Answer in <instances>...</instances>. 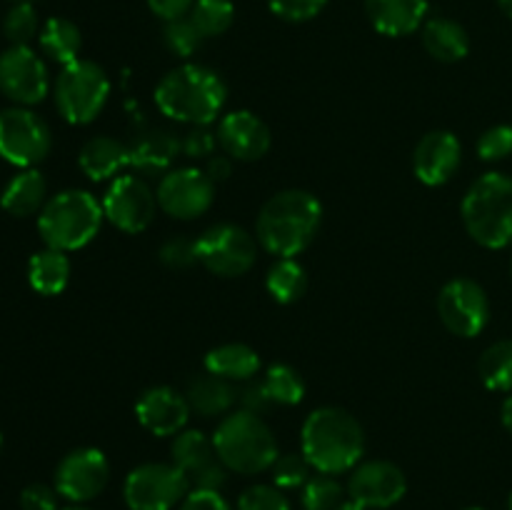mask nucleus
Segmentation results:
<instances>
[{"label":"nucleus","mask_w":512,"mask_h":510,"mask_svg":"<svg viewBox=\"0 0 512 510\" xmlns=\"http://www.w3.org/2000/svg\"><path fill=\"white\" fill-rule=\"evenodd\" d=\"M193 5H195V0H148L150 13L158 15V18L165 20V23H168V20L188 15Z\"/></svg>","instance_id":"nucleus-46"},{"label":"nucleus","mask_w":512,"mask_h":510,"mask_svg":"<svg viewBox=\"0 0 512 510\" xmlns=\"http://www.w3.org/2000/svg\"><path fill=\"white\" fill-rule=\"evenodd\" d=\"M0 450H3V435H0Z\"/></svg>","instance_id":"nucleus-53"},{"label":"nucleus","mask_w":512,"mask_h":510,"mask_svg":"<svg viewBox=\"0 0 512 510\" xmlns=\"http://www.w3.org/2000/svg\"><path fill=\"white\" fill-rule=\"evenodd\" d=\"M100 203L105 220L128 235L148 230L158 213V195L140 175H118L110 180Z\"/></svg>","instance_id":"nucleus-11"},{"label":"nucleus","mask_w":512,"mask_h":510,"mask_svg":"<svg viewBox=\"0 0 512 510\" xmlns=\"http://www.w3.org/2000/svg\"><path fill=\"white\" fill-rule=\"evenodd\" d=\"M238 510H290V500L278 485H250L238 498Z\"/></svg>","instance_id":"nucleus-38"},{"label":"nucleus","mask_w":512,"mask_h":510,"mask_svg":"<svg viewBox=\"0 0 512 510\" xmlns=\"http://www.w3.org/2000/svg\"><path fill=\"white\" fill-rule=\"evenodd\" d=\"M300 490H303L300 495L303 510H338L340 503L348 498V490L338 483V478L325 473L310 475V480Z\"/></svg>","instance_id":"nucleus-34"},{"label":"nucleus","mask_w":512,"mask_h":510,"mask_svg":"<svg viewBox=\"0 0 512 510\" xmlns=\"http://www.w3.org/2000/svg\"><path fill=\"white\" fill-rule=\"evenodd\" d=\"M500 420H503L505 430H508V433L512 435V393L508 395V398H505L503 408H500Z\"/></svg>","instance_id":"nucleus-48"},{"label":"nucleus","mask_w":512,"mask_h":510,"mask_svg":"<svg viewBox=\"0 0 512 510\" xmlns=\"http://www.w3.org/2000/svg\"><path fill=\"white\" fill-rule=\"evenodd\" d=\"M198 263L218 278H240L258 258V240L235 223H218L195 238Z\"/></svg>","instance_id":"nucleus-8"},{"label":"nucleus","mask_w":512,"mask_h":510,"mask_svg":"<svg viewBox=\"0 0 512 510\" xmlns=\"http://www.w3.org/2000/svg\"><path fill=\"white\" fill-rule=\"evenodd\" d=\"M480 380L495 393H512V340H498L478 360Z\"/></svg>","instance_id":"nucleus-31"},{"label":"nucleus","mask_w":512,"mask_h":510,"mask_svg":"<svg viewBox=\"0 0 512 510\" xmlns=\"http://www.w3.org/2000/svg\"><path fill=\"white\" fill-rule=\"evenodd\" d=\"M328 0H268L270 13L278 15L285 23H308L315 15L323 13Z\"/></svg>","instance_id":"nucleus-40"},{"label":"nucleus","mask_w":512,"mask_h":510,"mask_svg":"<svg viewBox=\"0 0 512 510\" xmlns=\"http://www.w3.org/2000/svg\"><path fill=\"white\" fill-rule=\"evenodd\" d=\"M265 390H268L273 405H298L305 398V380L293 365L275 363L270 365L263 378Z\"/></svg>","instance_id":"nucleus-32"},{"label":"nucleus","mask_w":512,"mask_h":510,"mask_svg":"<svg viewBox=\"0 0 512 510\" xmlns=\"http://www.w3.org/2000/svg\"><path fill=\"white\" fill-rule=\"evenodd\" d=\"M508 505H510V510H512V493H510V503Z\"/></svg>","instance_id":"nucleus-55"},{"label":"nucleus","mask_w":512,"mask_h":510,"mask_svg":"<svg viewBox=\"0 0 512 510\" xmlns=\"http://www.w3.org/2000/svg\"><path fill=\"white\" fill-rule=\"evenodd\" d=\"M130 168L143 175H160L163 178L173 163L183 153L180 138H175L170 130L163 128H143L130 138Z\"/></svg>","instance_id":"nucleus-21"},{"label":"nucleus","mask_w":512,"mask_h":510,"mask_svg":"<svg viewBox=\"0 0 512 510\" xmlns=\"http://www.w3.org/2000/svg\"><path fill=\"white\" fill-rule=\"evenodd\" d=\"M78 165L93 183L115 180L125 168H130L128 143L110 135H95L80 148Z\"/></svg>","instance_id":"nucleus-23"},{"label":"nucleus","mask_w":512,"mask_h":510,"mask_svg":"<svg viewBox=\"0 0 512 510\" xmlns=\"http://www.w3.org/2000/svg\"><path fill=\"white\" fill-rule=\"evenodd\" d=\"M498 5H500V10H503V13L512 20V0H498Z\"/></svg>","instance_id":"nucleus-50"},{"label":"nucleus","mask_w":512,"mask_h":510,"mask_svg":"<svg viewBox=\"0 0 512 510\" xmlns=\"http://www.w3.org/2000/svg\"><path fill=\"white\" fill-rule=\"evenodd\" d=\"M465 230L478 245L503 250L512 245V178L485 173L475 180L460 203Z\"/></svg>","instance_id":"nucleus-5"},{"label":"nucleus","mask_w":512,"mask_h":510,"mask_svg":"<svg viewBox=\"0 0 512 510\" xmlns=\"http://www.w3.org/2000/svg\"><path fill=\"white\" fill-rule=\"evenodd\" d=\"M158 208L175 220H195L213 208L215 183L208 173L193 165L173 168L160 178Z\"/></svg>","instance_id":"nucleus-13"},{"label":"nucleus","mask_w":512,"mask_h":510,"mask_svg":"<svg viewBox=\"0 0 512 510\" xmlns=\"http://www.w3.org/2000/svg\"><path fill=\"white\" fill-rule=\"evenodd\" d=\"M63 510H90V508H85V505H68V508Z\"/></svg>","instance_id":"nucleus-51"},{"label":"nucleus","mask_w":512,"mask_h":510,"mask_svg":"<svg viewBox=\"0 0 512 510\" xmlns=\"http://www.w3.org/2000/svg\"><path fill=\"white\" fill-rule=\"evenodd\" d=\"M53 148V135L48 123L30 108L0 110V158L15 168H35L48 158Z\"/></svg>","instance_id":"nucleus-10"},{"label":"nucleus","mask_w":512,"mask_h":510,"mask_svg":"<svg viewBox=\"0 0 512 510\" xmlns=\"http://www.w3.org/2000/svg\"><path fill=\"white\" fill-rule=\"evenodd\" d=\"M220 463L238 475H258L273 468L280 458L278 440L260 415L248 410L228 413L213 433Z\"/></svg>","instance_id":"nucleus-4"},{"label":"nucleus","mask_w":512,"mask_h":510,"mask_svg":"<svg viewBox=\"0 0 512 510\" xmlns=\"http://www.w3.org/2000/svg\"><path fill=\"white\" fill-rule=\"evenodd\" d=\"M158 258L165 268L170 270H185L190 265L198 263V253H195V240L188 238H170L160 245Z\"/></svg>","instance_id":"nucleus-42"},{"label":"nucleus","mask_w":512,"mask_h":510,"mask_svg":"<svg viewBox=\"0 0 512 510\" xmlns=\"http://www.w3.org/2000/svg\"><path fill=\"white\" fill-rule=\"evenodd\" d=\"M465 510H485V508H465Z\"/></svg>","instance_id":"nucleus-54"},{"label":"nucleus","mask_w":512,"mask_h":510,"mask_svg":"<svg viewBox=\"0 0 512 510\" xmlns=\"http://www.w3.org/2000/svg\"><path fill=\"white\" fill-rule=\"evenodd\" d=\"M5 38L13 45H28L38 33V13L30 3H15L3 23Z\"/></svg>","instance_id":"nucleus-36"},{"label":"nucleus","mask_w":512,"mask_h":510,"mask_svg":"<svg viewBox=\"0 0 512 510\" xmlns=\"http://www.w3.org/2000/svg\"><path fill=\"white\" fill-rule=\"evenodd\" d=\"M163 40L165 45H168L170 53H175L178 58H190V55L203 45L205 38L200 35V30L195 28L193 20H190L188 15H183V18H175L165 23Z\"/></svg>","instance_id":"nucleus-35"},{"label":"nucleus","mask_w":512,"mask_h":510,"mask_svg":"<svg viewBox=\"0 0 512 510\" xmlns=\"http://www.w3.org/2000/svg\"><path fill=\"white\" fill-rule=\"evenodd\" d=\"M45 195H48V183H45L43 173L35 168H23L5 185L0 205L5 213L15 215V218H28V215L43 210V205L48 203Z\"/></svg>","instance_id":"nucleus-26"},{"label":"nucleus","mask_w":512,"mask_h":510,"mask_svg":"<svg viewBox=\"0 0 512 510\" xmlns=\"http://www.w3.org/2000/svg\"><path fill=\"white\" fill-rule=\"evenodd\" d=\"M478 155L485 163H498L512 155V125H493L478 140Z\"/></svg>","instance_id":"nucleus-39"},{"label":"nucleus","mask_w":512,"mask_h":510,"mask_svg":"<svg viewBox=\"0 0 512 510\" xmlns=\"http://www.w3.org/2000/svg\"><path fill=\"white\" fill-rule=\"evenodd\" d=\"M190 405L185 393H178L170 385H155L148 388L135 403V418L148 433L158 438H170L185 430L190 420Z\"/></svg>","instance_id":"nucleus-20"},{"label":"nucleus","mask_w":512,"mask_h":510,"mask_svg":"<svg viewBox=\"0 0 512 510\" xmlns=\"http://www.w3.org/2000/svg\"><path fill=\"white\" fill-rule=\"evenodd\" d=\"M180 148H183L185 158L208 160L210 155H215V148H218V133L210 130V125H193L185 133V138L180 140Z\"/></svg>","instance_id":"nucleus-41"},{"label":"nucleus","mask_w":512,"mask_h":510,"mask_svg":"<svg viewBox=\"0 0 512 510\" xmlns=\"http://www.w3.org/2000/svg\"><path fill=\"white\" fill-rule=\"evenodd\" d=\"M238 398H240V405H243L240 410H248V413H255V415H260L263 410H268L270 405H273L263 380H248V385L240 390Z\"/></svg>","instance_id":"nucleus-45"},{"label":"nucleus","mask_w":512,"mask_h":510,"mask_svg":"<svg viewBox=\"0 0 512 510\" xmlns=\"http://www.w3.org/2000/svg\"><path fill=\"white\" fill-rule=\"evenodd\" d=\"M205 373L218 375L230 383H248L258 375L260 355L258 350L245 343H223L218 348L208 350L203 360Z\"/></svg>","instance_id":"nucleus-25"},{"label":"nucleus","mask_w":512,"mask_h":510,"mask_svg":"<svg viewBox=\"0 0 512 510\" xmlns=\"http://www.w3.org/2000/svg\"><path fill=\"white\" fill-rule=\"evenodd\" d=\"M190 490L188 475L175 463H143L125 478L123 498L130 510H173Z\"/></svg>","instance_id":"nucleus-9"},{"label":"nucleus","mask_w":512,"mask_h":510,"mask_svg":"<svg viewBox=\"0 0 512 510\" xmlns=\"http://www.w3.org/2000/svg\"><path fill=\"white\" fill-rule=\"evenodd\" d=\"M348 498L363 505L365 510H388L398 505L408 493L405 473L390 460H360L350 470Z\"/></svg>","instance_id":"nucleus-16"},{"label":"nucleus","mask_w":512,"mask_h":510,"mask_svg":"<svg viewBox=\"0 0 512 510\" xmlns=\"http://www.w3.org/2000/svg\"><path fill=\"white\" fill-rule=\"evenodd\" d=\"M218 145L225 155L240 163H253L268 155L273 145L270 128L250 110H233L225 113L218 123Z\"/></svg>","instance_id":"nucleus-18"},{"label":"nucleus","mask_w":512,"mask_h":510,"mask_svg":"<svg viewBox=\"0 0 512 510\" xmlns=\"http://www.w3.org/2000/svg\"><path fill=\"white\" fill-rule=\"evenodd\" d=\"M58 490L45 483H30L20 493V510H58Z\"/></svg>","instance_id":"nucleus-43"},{"label":"nucleus","mask_w":512,"mask_h":510,"mask_svg":"<svg viewBox=\"0 0 512 510\" xmlns=\"http://www.w3.org/2000/svg\"><path fill=\"white\" fill-rule=\"evenodd\" d=\"M110 480V463L103 450L75 448L55 468V490L73 505L98 498Z\"/></svg>","instance_id":"nucleus-15"},{"label":"nucleus","mask_w":512,"mask_h":510,"mask_svg":"<svg viewBox=\"0 0 512 510\" xmlns=\"http://www.w3.org/2000/svg\"><path fill=\"white\" fill-rule=\"evenodd\" d=\"M300 453L315 473H350L365 455L363 425L335 405L313 410L300 428Z\"/></svg>","instance_id":"nucleus-2"},{"label":"nucleus","mask_w":512,"mask_h":510,"mask_svg":"<svg viewBox=\"0 0 512 510\" xmlns=\"http://www.w3.org/2000/svg\"><path fill=\"white\" fill-rule=\"evenodd\" d=\"M178 510H233L220 490H190Z\"/></svg>","instance_id":"nucleus-44"},{"label":"nucleus","mask_w":512,"mask_h":510,"mask_svg":"<svg viewBox=\"0 0 512 510\" xmlns=\"http://www.w3.org/2000/svg\"><path fill=\"white\" fill-rule=\"evenodd\" d=\"M110 98V78L93 60L63 65L55 80V105L70 125H88L103 113Z\"/></svg>","instance_id":"nucleus-7"},{"label":"nucleus","mask_w":512,"mask_h":510,"mask_svg":"<svg viewBox=\"0 0 512 510\" xmlns=\"http://www.w3.org/2000/svg\"><path fill=\"white\" fill-rule=\"evenodd\" d=\"M228 100V85L213 68L183 63L163 75L155 88V105L165 118L183 125H213Z\"/></svg>","instance_id":"nucleus-3"},{"label":"nucleus","mask_w":512,"mask_h":510,"mask_svg":"<svg viewBox=\"0 0 512 510\" xmlns=\"http://www.w3.org/2000/svg\"><path fill=\"white\" fill-rule=\"evenodd\" d=\"M15 3H33V0H15Z\"/></svg>","instance_id":"nucleus-52"},{"label":"nucleus","mask_w":512,"mask_h":510,"mask_svg":"<svg viewBox=\"0 0 512 510\" xmlns=\"http://www.w3.org/2000/svg\"><path fill=\"white\" fill-rule=\"evenodd\" d=\"M205 173H208V178L213 180L215 185L223 183V180L230 178V173H233V158L230 155H210L208 160H205Z\"/></svg>","instance_id":"nucleus-47"},{"label":"nucleus","mask_w":512,"mask_h":510,"mask_svg":"<svg viewBox=\"0 0 512 510\" xmlns=\"http://www.w3.org/2000/svg\"><path fill=\"white\" fill-rule=\"evenodd\" d=\"M103 220V203H98L93 193L70 188L60 190L43 205L38 213V233L45 248L73 253L85 248L100 233Z\"/></svg>","instance_id":"nucleus-6"},{"label":"nucleus","mask_w":512,"mask_h":510,"mask_svg":"<svg viewBox=\"0 0 512 510\" xmlns=\"http://www.w3.org/2000/svg\"><path fill=\"white\" fill-rule=\"evenodd\" d=\"M463 145L450 130H430L420 138L413 153V173L428 188H440L458 173Z\"/></svg>","instance_id":"nucleus-19"},{"label":"nucleus","mask_w":512,"mask_h":510,"mask_svg":"<svg viewBox=\"0 0 512 510\" xmlns=\"http://www.w3.org/2000/svg\"><path fill=\"white\" fill-rule=\"evenodd\" d=\"M510 275H512V258H510Z\"/></svg>","instance_id":"nucleus-56"},{"label":"nucleus","mask_w":512,"mask_h":510,"mask_svg":"<svg viewBox=\"0 0 512 510\" xmlns=\"http://www.w3.org/2000/svg\"><path fill=\"white\" fill-rule=\"evenodd\" d=\"M323 223V203L310 190L288 188L268 198L255 220L258 245L275 258H298Z\"/></svg>","instance_id":"nucleus-1"},{"label":"nucleus","mask_w":512,"mask_h":510,"mask_svg":"<svg viewBox=\"0 0 512 510\" xmlns=\"http://www.w3.org/2000/svg\"><path fill=\"white\" fill-rule=\"evenodd\" d=\"M50 90L48 68L30 45H10L0 53V93L15 105L43 103Z\"/></svg>","instance_id":"nucleus-14"},{"label":"nucleus","mask_w":512,"mask_h":510,"mask_svg":"<svg viewBox=\"0 0 512 510\" xmlns=\"http://www.w3.org/2000/svg\"><path fill=\"white\" fill-rule=\"evenodd\" d=\"M170 463L178 465L193 490H220L228 480V468L215 453L213 438L200 430H180L170 443Z\"/></svg>","instance_id":"nucleus-17"},{"label":"nucleus","mask_w":512,"mask_h":510,"mask_svg":"<svg viewBox=\"0 0 512 510\" xmlns=\"http://www.w3.org/2000/svg\"><path fill=\"white\" fill-rule=\"evenodd\" d=\"M423 45L438 63H458L470 53V35L458 20L438 15L423 23Z\"/></svg>","instance_id":"nucleus-27"},{"label":"nucleus","mask_w":512,"mask_h":510,"mask_svg":"<svg viewBox=\"0 0 512 510\" xmlns=\"http://www.w3.org/2000/svg\"><path fill=\"white\" fill-rule=\"evenodd\" d=\"M310 463L303 458V453H285L273 463V485L280 490H298L310 480Z\"/></svg>","instance_id":"nucleus-37"},{"label":"nucleus","mask_w":512,"mask_h":510,"mask_svg":"<svg viewBox=\"0 0 512 510\" xmlns=\"http://www.w3.org/2000/svg\"><path fill=\"white\" fill-rule=\"evenodd\" d=\"M188 18L193 20V25L205 40L218 38V35L228 33L230 25H233L235 5L230 0H195Z\"/></svg>","instance_id":"nucleus-33"},{"label":"nucleus","mask_w":512,"mask_h":510,"mask_svg":"<svg viewBox=\"0 0 512 510\" xmlns=\"http://www.w3.org/2000/svg\"><path fill=\"white\" fill-rule=\"evenodd\" d=\"M365 15L380 35L405 38L423 28L428 0H365Z\"/></svg>","instance_id":"nucleus-22"},{"label":"nucleus","mask_w":512,"mask_h":510,"mask_svg":"<svg viewBox=\"0 0 512 510\" xmlns=\"http://www.w3.org/2000/svg\"><path fill=\"white\" fill-rule=\"evenodd\" d=\"M438 315L458 338H478L490 323L488 293L470 278L448 280L438 295Z\"/></svg>","instance_id":"nucleus-12"},{"label":"nucleus","mask_w":512,"mask_h":510,"mask_svg":"<svg viewBox=\"0 0 512 510\" xmlns=\"http://www.w3.org/2000/svg\"><path fill=\"white\" fill-rule=\"evenodd\" d=\"M40 50L48 55L53 63L68 65L80 58V48H83V35H80L78 25L68 18H50L40 28L38 35Z\"/></svg>","instance_id":"nucleus-29"},{"label":"nucleus","mask_w":512,"mask_h":510,"mask_svg":"<svg viewBox=\"0 0 512 510\" xmlns=\"http://www.w3.org/2000/svg\"><path fill=\"white\" fill-rule=\"evenodd\" d=\"M265 290L280 305H293L308 290V273L295 258H278L265 275Z\"/></svg>","instance_id":"nucleus-30"},{"label":"nucleus","mask_w":512,"mask_h":510,"mask_svg":"<svg viewBox=\"0 0 512 510\" xmlns=\"http://www.w3.org/2000/svg\"><path fill=\"white\" fill-rule=\"evenodd\" d=\"M70 258L68 253L55 248L38 250L28 260V283L38 295H60L70 283Z\"/></svg>","instance_id":"nucleus-28"},{"label":"nucleus","mask_w":512,"mask_h":510,"mask_svg":"<svg viewBox=\"0 0 512 510\" xmlns=\"http://www.w3.org/2000/svg\"><path fill=\"white\" fill-rule=\"evenodd\" d=\"M338 510H365L363 505L360 503H355V500H350V498H345L343 503H340V508Z\"/></svg>","instance_id":"nucleus-49"},{"label":"nucleus","mask_w":512,"mask_h":510,"mask_svg":"<svg viewBox=\"0 0 512 510\" xmlns=\"http://www.w3.org/2000/svg\"><path fill=\"white\" fill-rule=\"evenodd\" d=\"M185 398L193 413L203 415V418H218V415H228L233 405L238 403V390L230 380L218 378V375H195L188 383Z\"/></svg>","instance_id":"nucleus-24"}]
</instances>
